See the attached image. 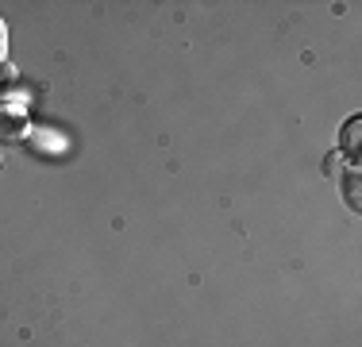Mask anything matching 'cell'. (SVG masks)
<instances>
[{"label": "cell", "instance_id": "1", "mask_svg": "<svg viewBox=\"0 0 362 347\" xmlns=\"http://www.w3.org/2000/svg\"><path fill=\"white\" fill-rule=\"evenodd\" d=\"M358 135H362V120H358V116H351V120H347V127H343V151H347V159H351V162L358 159Z\"/></svg>", "mask_w": 362, "mask_h": 347}, {"label": "cell", "instance_id": "2", "mask_svg": "<svg viewBox=\"0 0 362 347\" xmlns=\"http://www.w3.org/2000/svg\"><path fill=\"white\" fill-rule=\"evenodd\" d=\"M343 197H347V205L355 208V212L362 208V201H358V166H351L347 178H343Z\"/></svg>", "mask_w": 362, "mask_h": 347}, {"label": "cell", "instance_id": "3", "mask_svg": "<svg viewBox=\"0 0 362 347\" xmlns=\"http://www.w3.org/2000/svg\"><path fill=\"white\" fill-rule=\"evenodd\" d=\"M8 62V23L0 20V66Z\"/></svg>", "mask_w": 362, "mask_h": 347}]
</instances>
